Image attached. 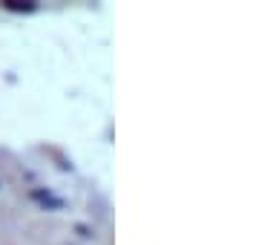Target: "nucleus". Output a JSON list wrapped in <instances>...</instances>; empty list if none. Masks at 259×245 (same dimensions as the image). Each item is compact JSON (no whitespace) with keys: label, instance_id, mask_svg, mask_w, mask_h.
<instances>
[]
</instances>
